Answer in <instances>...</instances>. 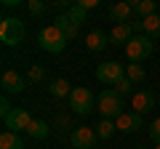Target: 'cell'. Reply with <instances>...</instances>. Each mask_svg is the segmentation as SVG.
Instances as JSON below:
<instances>
[{
  "mask_svg": "<svg viewBox=\"0 0 160 149\" xmlns=\"http://www.w3.org/2000/svg\"><path fill=\"white\" fill-rule=\"evenodd\" d=\"M38 46L46 53H62L67 48V37L56 24H46V27L38 32Z\"/></svg>",
  "mask_w": 160,
  "mask_h": 149,
  "instance_id": "obj_1",
  "label": "cell"
},
{
  "mask_svg": "<svg viewBox=\"0 0 160 149\" xmlns=\"http://www.w3.org/2000/svg\"><path fill=\"white\" fill-rule=\"evenodd\" d=\"M24 35H27V29H24L22 19H16V16L0 19V43L3 46H19L24 40Z\"/></svg>",
  "mask_w": 160,
  "mask_h": 149,
  "instance_id": "obj_2",
  "label": "cell"
},
{
  "mask_svg": "<svg viewBox=\"0 0 160 149\" xmlns=\"http://www.w3.org/2000/svg\"><path fill=\"white\" fill-rule=\"evenodd\" d=\"M152 48H155L152 37H147V35H133L131 43H128L123 51H126V59H128L131 64H142L144 59L152 53Z\"/></svg>",
  "mask_w": 160,
  "mask_h": 149,
  "instance_id": "obj_3",
  "label": "cell"
},
{
  "mask_svg": "<svg viewBox=\"0 0 160 149\" xmlns=\"http://www.w3.org/2000/svg\"><path fill=\"white\" fill-rule=\"evenodd\" d=\"M96 107H99V112H102V117H107V120H118V117L123 115V99H120L112 88H109V91H102L96 96Z\"/></svg>",
  "mask_w": 160,
  "mask_h": 149,
  "instance_id": "obj_4",
  "label": "cell"
},
{
  "mask_svg": "<svg viewBox=\"0 0 160 149\" xmlns=\"http://www.w3.org/2000/svg\"><path fill=\"white\" fill-rule=\"evenodd\" d=\"M93 104H96V96L88 88H72V93H69V109L75 115H80V117L91 115Z\"/></svg>",
  "mask_w": 160,
  "mask_h": 149,
  "instance_id": "obj_5",
  "label": "cell"
},
{
  "mask_svg": "<svg viewBox=\"0 0 160 149\" xmlns=\"http://www.w3.org/2000/svg\"><path fill=\"white\" fill-rule=\"evenodd\" d=\"M126 77V67L120 61H104L96 67V80L102 83V85H115L118 80H123Z\"/></svg>",
  "mask_w": 160,
  "mask_h": 149,
  "instance_id": "obj_6",
  "label": "cell"
},
{
  "mask_svg": "<svg viewBox=\"0 0 160 149\" xmlns=\"http://www.w3.org/2000/svg\"><path fill=\"white\" fill-rule=\"evenodd\" d=\"M3 123H6L8 131L13 133H22V131H29V125H32V115H29L27 107H13L11 115L3 117Z\"/></svg>",
  "mask_w": 160,
  "mask_h": 149,
  "instance_id": "obj_7",
  "label": "cell"
},
{
  "mask_svg": "<svg viewBox=\"0 0 160 149\" xmlns=\"http://www.w3.org/2000/svg\"><path fill=\"white\" fill-rule=\"evenodd\" d=\"M0 85H3V93L11 96V93H22L27 88V80L22 77V72L16 69H6V72L0 74Z\"/></svg>",
  "mask_w": 160,
  "mask_h": 149,
  "instance_id": "obj_8",
  "label": "cell"
},
{
  "mask_svg": "<svg viewBox=\"0 0 160 149\" xmlns=\"http://www.w3.org/2000/svg\"><path fill=\"white\" fill-rule=\"evenodd\" d=\"M69 141H72L75 149H93L99 144V136H96L93 128H75L69 133Z\"/></svg>",
  "mask_w": 160,
  "mask_h": 149,
  "instance_id": "obj_9",
  "label": "cell"
},
{
  "mask_svg": "<svg viewBox=\"0 0 160 149\" xmlns=\"http://www.w3.org/2000/svg\"><path fill=\"white\" fill-rule=\"evenodd\" d=\"M115 125H118L120 133H136L139 128L144 125V120H142V115H136V112H123V115L115 120Z\"/></svg>",
  "mask_w": 160,
  "mask_h": 149,
  "instance_id": "obj_10",
  "label": "cell"
},
{
  "mask_svg": "<svg viewBox=\"0 0 160 149\" xmlns=\"http://www.w3.org/2000/svg\"><path fill=\"white\" fill-rule=\"evenodd\" d=\"M131 37H133L131 24H115L112 32H109V43H112V46H120V48H126L128 43H131Z\"/></svg>",
  "mask_w": 160,
  "mask_h": 149,
  "instance_id": "obj_11",
  "label": "cell"
},
{
  "mask_svg": "<svg viewBox=\"0 0 160 149\" xmlns=\"http://www.w3.org/2000/svg\"><path fill=\"white\" fill-rule=\"evenodd\" d=\"M131 107H133L136 115H147L149 109H155V96L149 91H139L131 96Z\"/></svg>",
  "mask_w": 160,
  "mask_h": 149,
  "instance_id": "obj_12",
  "label": "cell"
},
{
  "mask_svg": "<svg viewBox=\"0 0 160 149\" xmlns=\"http://www.w3.org/2000/svg\"><path fill=\"white\" fill-rule=\"evenodd\" d=\"M107 46H109V35H107V32H102V29H91V32H88V37H86V48H88L91 53L104 51Z\"/></svg>",
  "mask_w": 160,
  "mask_h": 149,
  "instance_id": "obj_13",
  "label": "cell"
},
{
  "mask_svg": "<svg viewBox=\"0 0 160 149\" xmlns=\"http://www.w3.org/2000/svg\"><path fill=\"white\" fill-rule=\"evenodd\" d=\"M133 16V6L131 3H115L112 8H109V19H112L115 24H128Z\"/></svg>",
  "mask_w": 160,
  "mask_h": 149,
  "instance_id": "obj_14",
  "label": "cell"
},
{
  "mask_svg": "<svg viewBox=\"0 0 160 149\" xmlns=\"http://www.w3.org/2000/svg\"><path fill=\"white\" fill-rule=\"evenodd\" d=\"M142 32L147 37H152V40H158L160 37V13H152V16L142 19Z\"/></svg>",
  "mask_w": 160,
  "mask_h": 149,
  "instance_id": "obj_15",
  "label": "cell"
},
{
  "mask_svg": "<svg viewBox=\"0 0 160 149\" xmlns=\"http://www.w3.org/2000/svg\"><path fill=\"white\" fill-rule=\"evenodd\" d=\"M131 6H133V13H136L139 19H147V16H152V13H158V3H155V0H133Z\"/></svg>",
  "mask_w": 160,
  "mask_h": 149,
  "instance_id": "obj_16",
  "label": "cell"
},
{
  "mask_svg": "<svg viewBox=\"0 0 160 149\" xmlns=\"http://www.w3.org/2000/svg\"><path fill=\"white\" fill-rule=\"evenodd\" d=\"M53 24H56V27L64 32V37H67V40H75V37H78V29H80V27H75V24L69 22V16H67V13H59Z\"/></svg>",
  "mask_w": 160,
  "mask_h": 149,
  "instance_id": "obj_17",
  "label": "cell"
},
{
  "mask_svg": "<svg viewBox=\"0 0 160 149\" xmlns=\"http://www.w3.org/2000/svg\"><path fill=\"white\" fill-rule=\"evenodd\" d=\"M0 149H24V141H22L19 133L3 131V136H0Z\"/></svg>",
  "mask_w": 160,
  "mask_h": 149,
  "instance_id": "obj_18",
  "label": "cell"
},
{
  "mask_svg": "<svg viewBox=\"0 0 160 149\" xmlns=\"http://www.w3.org/2000/svg\"><path fill=\"white\" fill-rule=\"evenodd\" d=\"M48 93H51L53 99H69L72 88H69V83L64 80V77H59V80H53L51 85H48Z\"/></svg>",
  "mask_w": 160,
  "mask_h": 149,
  "instance_id": "obj_19",
  "label": "cell"
},
{
  "mask_svg": "<svg viewBox=\"0 0 160 149\" xmlns=\"http://www.w3.org/2000/svg\"><path fill=\"white\" fill-rule=\"evenodd\" d=\"M29 136L38 138V141H43V138H48V133H51V125H48L46 120H32V125H29Z\"/></svg>",
  "mask_w": 160,
  "mask_h": 149,
  "instance_id": "obj_20",
  "label": "cell"
},
{
  "mask_svg": "<svg viewBox=\"0 0 160 149\" xmlns=\"http://www.w3.org/2000/svg\"><path fill=\"white\" fill-rule=\"evenodd\" d=\"M115 131H118V125H115V120H107V117H102L96 125V136L102 138V141H107V138L115 136Z\"/></svg>",
  "mask_w": 160,
  "mask_h": 149,
  "instance_id": "obj_21",
  "label": "cell"
},
{
  "mask_svg": "<svg viewBox=\"0 0 160 149\" xmlns=\"http://www.w3.org/2000/svg\"><path fill=\"white\" fill-rule=\"evenodd\" d=\"M126 77L131 83H144L147 80V69L142 64H126Z\"/></svg>",
  "mask_w": 160,
  "mask_h": 149,
  "instance_id": "obj_22",
  "label": "cell"
},
{
  "mask_svg": "<svg viewBox=\"0 0 160 149\" xmlns=\"http://www.w3.org/2000/svg\"><path fill=\"white\" fill-rule=\"evenodd\" d=\"M67 16H69V22L75 24V27H80V24L86 22V16H88V11L83 6H78V3H75V6H69L67 8Z\"/></svg>",
  "mask_w": 160,
  "mask_h": 149,
  "instance_id": "obj_23",
  "label": "cell"
},
{
  "mask_svg": "<svg viewBox=\"0 0 160 149\" xmlns=\"http://www.w3.org/2000/svg\"><path fill=\"white\" fill-rule=\"evenodd\" d=\"M115 93H118L120 99H126V96H133V83L128 80V77H123V80H118L115 83V88H112Z\"/></svg>",
  "mask_w": 160,
  "mask_h": 149,
  "instance_id": "obj_24",
  "label": "cell"
},
{
  "mask_svg": "<svg viewBox=\"0 0 160 149\" xmlns=\"http://www.w3.org/2000/svg\"><path fill=\"white\" fill-rule=\"evenodd\" d=\"M29 13H32V16H40V13H46V3H43V0H29Z\"/></svg>",
  "mask_w": 160,
  "mask_h": 149,
  "instance_id": "obj_25",
  "label": "cell"
},
{
  "mask_svg": "<svg viewBox=\"0 0 160 149\" xmlns=\"http://www.w3.org/2000/svg\"><path fill=\"white\" fill-rule=\"evenodd\" d=\"M43 77H46V69L38 67V64H32V67H29V80H32V83H40Z\"/></svg>",
  "mask_w": 160,
  "mask_h": 149,
  "instance_id": "obj_26",
  "label": "cell"
},
{
  "mask_svg": "<svg viewBox=\"0 0 160 149\" xmlns=\"http://www.w3.org/2000/svg\"><path fill=\"white\" fill-rule=\"evenodd\" d=\"M149 138H152L155 144H160V117L152 120V125H149Z\"/></svg>",
  "mask_w": 160,
  "mask_h": 149,
  "instance_id": "obj_27",
  "label": "cell"
},
{
  "mask_svg": "<svg viewBox=\"0 0 160 149\" xmlns=\"http://www.w3.org/2000/svg\"><path fill=\"white\" fill-rule=\"evenodd\" d=\"M11 101H8V96H6V93H3V99H0V115H3V117H8V115H11Z\"/></svg>",
  "mask_w": 160,
  "mask_h": 149,
  "instance_id": "obj_28",
  "label": "cell"
},
{
  "mask_svg": "<svg viewBox=\"0 0 160 149\" xmlns=\"http://www.w3.org/2000/svg\"><path fill=\"white\" fill-rule=\"evenodd\" d=\"M78 6H83L86 11H91V8H96V6H99V0H78Z\"/></svg>",
  "mask_w": 160,
  "mask_h": 149,
  "instance_id": "obj_29",
  "label": "cell"
},
{
  "mask_svg": "<svg viewBox=\"0 0 160 149\" xmlns=\"http://www.w3.org/2000/svg\"><path fill=\"white\" fill-rule=\"evenodd\" d=\"M155 149H160V144H155Z\"/></svg>",
  "mask_w": 160,
  "mask_h": 149,
  "instance_id": "obj_30",
  "label": "cell"
},
{
  "mask_svg": "<svg viewBox=\"0 0 160 149\" xmlns=\"http://www.w3.org/2000/svg\"><path fill=\"white\" fill-rule=\"evenodd\" d=\"M136 149H144V147H136Z\"/></svg>",
  "mask_w": 160,
  "mask_h": 149,
  "instance_id": "obj_31",
  "label": "cell"
},
{
  "mask_svg": "<svg viewBox=\"0 0 160 149\" xmlns=\"http://www.w3.org/2000/svg\"><path fill=\"white\" fill-rule=\"evenodd\" d=\"M158 104H160V96H158Z\"/></svg>",
  "mask_w": 160,
  "mask_h": 149,
  "instance_id": "obj_32",
  "label": "cell"
}]
</instances>
